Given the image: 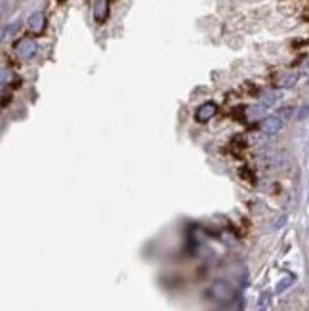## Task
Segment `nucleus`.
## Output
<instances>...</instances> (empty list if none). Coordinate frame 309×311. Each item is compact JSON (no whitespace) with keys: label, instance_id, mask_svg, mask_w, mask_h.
<instances>
[{"label":"nucleus","instance_id":"obj_4","mask_svg":"<svg viewBox=\"0 0 309 311\" xmlns=\"http://www.w3.org/2000/svg\"><path fill=\"white\" fill-rule=\"evenodd\" d=\"M216 111H218V107H216L214 101H204L202 105H199V109L195 111V118L199 122H208L216 115Z\"/></svg>","mask_w":309,"mask_h":311},{"label":"nucleus","instance_id":"obj_9","mask_svg":"<svg viewBox=\"0 0 309 311\" xmlns=\"http://www.w3.org/2000/svg\"><path fill=\"white\" fill-rule=\"evenodd\" d=\"M277 99H279V94H277V92H264V94H262V105H265V107H267V105H273Z\"/></svg>","mask_w":309,"mask_h":311},{"label":"nucleus","instance_id":"obj_11","mask_svg":"<svg viewBox=\"0 0 309 311\" xmlns=\"http://www.w3.org/2000/svg\"><path fill=\"white\" fill-rule=\"evenodd\" d=\"M256 311H269V294L264 292L258 300V306H256Z\"/></svg>","mask_w":309,"mask_h":311},{"label":"nucleus","instance_id":"obj_8","mask_svg":"<svg viewBox=\"0 0 309 311\" xmlns=\"http://www.w3.org/2000/svg\"><path fill=\"white\" fill-rule=\"evenodd\" d=\"M296 80H298V77H296L294 73H287V75H283V77L277 80V86H279V88H292V86L296 84Z\"/></svg>","mask_w":309,"mask_h":311},{"label":"nucleus","instance_id":"obj_14","mask_svg":"<svg viewBox=\"0 0 309 311\" xmlns=\"http://www.w3.org/2000/svg\"><path fill=\"white\" fill-rule=\"evenodd\" d=\"M308 113H309V107L306 105V107L302 109V115H300V118H306V115H308Z\"/></svg>","mask_w":309,"mask_h":311},{"label":"nucleus","instance_id":"obj_15","mask_svg":"<svg viewBox=\"0 0 309 311\" xmlns=\"http://www.w3.org/2000/svg\"><path fill=\"white\" fill-rule=\"evenodd\" d=\"M308 84H309V80H308Z\"/></svg>","mask_w":309,"mask_h":311},{"label":"nucleus","instance_id":"obj_12","mask_svg":"<svg viewBox=\"0 0 309 311\" xmlns=\"http://www.w3.org/2000/svg\"><path fill=\"white\" fill-rule=\"evenodd\" d=\"M18 27H19V23L18 21L12 23V27H10V25H6V27H4V31H2V40H6V39H8V35H14V33L18 31Z\"/></svg>","mask_w":309,"mask_h":311},{"label":"nucleus","instance_id":"obj_2","mask_svg":"<svg viewBox=\"0 0 309 311\" xmlns=\"http://www.w3.org/2000/svg\"><path fill=\"white\" fill-rule=\"evenodd\" d=\"M208 296H210V298H214V300H218V302H227V300L233 296V289H231L227 283L218 281V283H214V285L210 287Z\"/></svg>","mask_w":309,"mask_h":311},{"label":"nucleus","instance_id":"obj_10","mask_svg":"<svg viewBox=\"0 0 309 311\" xmlns=\"http://www.w3.org/2000/svg\"><path fill=\"white\" fill-rule=\"evenodd\" d=\"M292 283H294V277H292V275H288V277H285V279H281V281H279V285H277V289H275V292H277V294H281V292H283V290H287Z\"/></svg>","mask_w":309,"mask_h":311},{"label":"nucleus","instance_id":"obj_3","mask_svg":"<svg viewBox=\"0 0 309 311\" xmlns=\"http://www.w3.org/2000/svg\"><path fill=\"white\" fill-rule=\"evenodd\" d=\"M281 128H283V118L279 115H271V117L264 118V122H262L264 136H275V134L281 132Z\"/></svg>","mask_w":309,"mask_h":311},{"label":"nucleus","instance_id":"obj_5","mask_svg":"<svg viewBox=\"0 0 309 311\" xmlns=\"http://www.w3.org/2000/svg\"><path fill=\"white\" fill-rule=\"evenodd\" d=\"M27 25H29V29L33 31V33H42L46 27V18L42 12H33L31 16H29V19H27Z\"/></svg>","mask_w":309,"mask_h":311},{"label":"nucleus","instance_id":"obj_1","mask_svg":"<svg viewBox=\"0 0 309 311\" xmlns=\"http://www.w3.org/2000/svg\"><path fill=\"white\" fill-rule=\"evenodd\" d=\"M14 52H16L18 58H21V59H33V58L37 56V52H39V46H37V42H35L33 39H21V40L16 42Z\"/></svg>","mask_w":309,"mask_h":311},{"label":"nucleus","instance_id":"obj_13","mask_svg":"<svg viewBox=\"0 0 309 311\" xmlns=\"http://www.w3.org/2000/svg\"><path fill=\"white\" fill-rule=\"evenodd\" d=\"M290 115H292V107H287V109H283V111H281L279 117H281V118H288Z\"/></svg>","mask_w":309,"mask_h":311},{"label":"nucleus","instance_id":"obj_6","mask_svg":"<svg viewBox=\"0 0 309 311\" xmlns=\"http://www.w3.org/2000/svg\"><path fill=\"white\" fill-rule=\"evenodd\" d=\"M107 14H109L107 0H96V4H94V18H96V21L103 23L107 19Z\"/></svg>","mask_w":309,"mask_h":311},{"label":"nucleus","instance_id":"obj_7","mask_svg":"<svg viewBox=\"0 0 309 311\" xmlns=\"http://www.w3.org/2000/svg\"><path fill=\"white\" fill-rule=\"evenodd\" d=\"M246 118L248 120H260V118H267V107L265 105H252L246 109Z\"/></svg>","mask_w":309,"mask_h":311}]
</instances>
